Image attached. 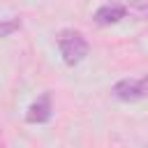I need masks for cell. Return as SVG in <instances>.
I'll use <instances>...</instances> for the list:
<instances>
[{"instance_id": "cell-6", "label": "cell", "mask_w": 148, "mask_h": 148, "mask_svg": "<svg viewBox=\"0 0 148 148\" xmlns=\"http://www.w3.org/2000/svg\"><path fill=\"white\" fill-rule=\"evenodd\" d=\"M21 28V21L18 18H9V21H0V37H7V35H12L14 30H18Z\"/></svg>"}, {"instance_id": "cell-1", "label": "cell", "mask_w": 148, "mask_h": 148, "mask_svg": "<svg viewBox=\"0 0 148 148\" xmlns=\"http://www.w3.org/2000/svg\"><path fill=\"white\" fill-rule=\"evenodd\" d=\"M58 49H60L62 60H65L69 67L79 65V62L88 56V42H86V37H83L81 32H76V30H65V32H60V37H58Z\"/></svg>"}, {"instance_id": "cell-5", "label": "cell", "mask_w": 148, "mask_h": 148, "mask_svg": "<svg viewBox=\"0 0 148 148\" xmlns=\"http://www.w3.org/2000/svg\"><path fill=\"white\" fill-rule=\"evenodd\" d=\"M127 12L139 18H148V0H132L127 5Z\"/></svg>"}, {"instance_id": "cell-3", "label": "cell", "mask_w": 148, "mask_h": 148, "mask_svg": "<svg viewBox=\"0 0 148 148\" xmlns=\"http://www.w3.org/2000/svg\"><path fill=\"white\" fill-rule=\"evenodd\" d=\"M51 97L44 92L42 97H37L32 104H30V109H28V113H25V120L28 123H46V120H51Z\"/></svg>"}, {"instance_id": "cell-4", "label": "cell", "mask_w": 148, "mask_h": 148, "mask_svg": "<svg viewBox=\"0 0 148 148\" xmlns=\"http://www.w3.org/2000/svg\"><path fill=\"white\" fill-rule=\"evenodd\" d=\"M125 14H127L125 5H120V2H106V5H102L95 12V21L99 25H111V23H118Z\"/></svg>"}, {"instance_id": "cell-2", "label": "cell", "mask_w": 148, "mask_h": 148, "mask_svg": "<svg viewBox=\"0 0 148 148\" xmlns=\"http://www.w3.org/2000/svg\"><path fill=\"white\" fill-rule=\"evenodd\" d=\"M113 95L123 102H136L148 95V76L143 79H123L113 86Z\"/></svg>"}]
</instances>
